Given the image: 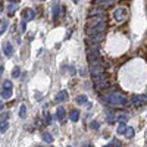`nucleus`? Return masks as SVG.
<instances>
[{
    "label": "nucleus",
    "instance_id": "obj_1",
    "mask_svg": "<svg viewBox=\"0 0 147 147\" xmlns=\"http://www.w3.org/2000/svg\"><path fill=\"white\" fill-rule=\"evenodd\" d=\"M107 103L110 106H125L127 105V99L121 93H112L107 96Z\"/></svg>",
    "mask_w": 147,
    "mask_h": 147
},
{
    "label": "nucleus",
    "instance_id": "obj_2",
    "mask_svg": "<svg viewBox=\"0 0 147 147\" xmlns=\"http://www.w3.org/2000/svg\"><path fill=\"white\" fill-rule=\"evenodd\" d=\"M103 71H105V68H103V65L100 63V62H96V63H91V68H90V74L96 78V77H99V75H102L103 74Z\"/></svg>",
    "mask_w": 147,
    "mask_h": 147
},
{
    "label": "nucleus",
    "instance_id": "obj_3",
    "mask_svg": "<svg viewBox=\"0 0 147 147\" xmlns=\"http://www.w3.org/2000/svg\"><path fill=\"white\" fill-rule=\"evenodd\" d=\"M35 16V12H34V9H25L22 12V18H24V21H31L32 18Z\"/></svg>",
    "mask_w": 147,
    "mask_h": 147
},
{
    "label": "nucleus",
    "instance_id": "obj_4",
    "mask_svg": "<svg viewBox=\"0 0 147 147\" xmlns=\"http://www.w3.org/2000/svg\"><path fill=\"white\" fill-rule=\"evenodd\" d=\"M113 16H115V18H116L118 21H122V19H125V16H127V10H125L124 7H119V9H116V10H115Z\"/></svg>",
    "mask_w": 147,
    "mask_h": 147
},
{
    "label": "nucleus",
    "instance_id": "obj_5",
    "mask_svg": "<svg viewBox=\"0 0 147 147\" xmlns=\"http://www.w3.org/2000/svg\"><path fill=\"white\" fill-rule=\"evenodd\" d=\"M147 102V96H134L132 97V103L136 106H140V105H146Z\"/></svg>",
    "mask_w": 147,
    "mask_h": 147
},
{
    "label": "nucleus",
    "instance_id": "obj_6",
    "mask_svg": "<svg viewBox=\"0 0 147 147\" xmlns=\"http://www.w3.org/2000/svg\"><path fill=\"white\" fill-rule=\"evenodd\" d=\"M3 53L6 56H12V53H13V47H12V44L9 41L3 43Z\"/></svg>",
    "mask_w": 147,
    "mask_h": 147
},
{
    "label": "nucleus",
    "instance_id": "obj_7",
    "mask_svg": "<svg viewBox=\"0 0 147 147\" xmlns=\"http://www.w3.org/2000/svg\"><path fill=\"white\" fill-rule=\"evenodd\" d=\"M69 119L72 122H78L80 121V110L78 109H72L69 112Z\"/></svg>",
    "mask_w": 147,
    "mask_h": 147
},
{
    "label": "nucleus",
    "instance_id": "obj_8",
    "mask_svg": "<svg viewBox=\"0 0 147 147\" xmlns=\"http://www.w3.org/2000/svg\"><path fill=\"white\" fill-rule=\"evenodd\" d=\"M68 99H69V96H68L66 91H60V93L56 96V102H57V103H60V102H66Z\"/></svg>",
    "mask_w": 147,
    "mask_h": 147
},
{
    "label": "nucleus",
    "instance_id": "obj_9",
    "mask_svg": "<svg viewBox=\"0 0 147 147\" xmlns=\"http://www.w3.org/2000/svg\"><path fill=\"white\" fill-rule=\"evenodd\" d=\"M56 115H57V119H59V121H63V119H65V115H66L65 109H63L62 106H59V107L56 109Z\"/></svg>",
    "mask_w": 147,
    "mask_h": 147
},
{
    "label": "nucleus",
    "instance_id": "obj_10",
    "mask_svg": "<svg viewBox=\"0 0 147 147\" xmlns=\"http://www.w3.org/2000/svg\"><path fill=\"white\" fill-rule=\"evenodd\" d=\"M125 131H127V125H125V122H119V127H118L116 132L119 134V136H124Z\"/></svg>",
    "mask_w": 147,
    "mask_h": 147
},
{
    "label": "nucleus",
    "instance_id": "obj_11",
    "mask_svg": "<svg viewBox=\"0 0 147 147\" xmlns=\"http://www.w3.org/2000/svg\"><path fill=\"white\" fill-rule=\"evenodd\" d=\"M134 134H136V131L132 129V127H127V131H125L124 136H125L127 138H132V137H134Z\"/></svg>",
    "mask_w": 147,
    "mask_h": 147
},
{
    "label": "nucleus",
    "instance_id": "obj_12",
    "mask_svg": "<svg viewBox=\"0 0 147 147\" xmlns=\"http://www.w3.org/2000/svg\"><path fill=\"white\" fill-rule=\"evenodd\" d=\"M15 12H16V5H9L7 6V15L9 16H13Z\"/></svg>",
    "mask_w": 147,
    "mask_h": 147
},
{
    "label": "nucleus",
    "instance_id": "obj_13",
    "mask_svg": "<svg viewBox=\"0 0 147 147\" xmlns=\"http://www.w3.org/2000/svg\"><path fill=\"white\" fill-rule=\"evenodd\" d=\"M2 97H3L5 100L10 99V97H12V90H6V88H3V91H2Z\"/></svg>",
    "mask_w": 147,
    "mask_h": 147
},
{
    "label": "nucleus",
    "instance_id": "obj_14",
    "mask_svg": "<svg viewBox=\"0 0 147 147\" xmlns=\"http://www.w3.org/2000/svg\"><path fill=\"white\" fill-rule=\"evenodd\" d=\"M43 140L47 141V143H52L53 141V136L50 132H43Z\"/></svg>",
    "mask_w": 147,
    "mask_h": 147
},
{
    "label": "nucleus",
    "instance_id": "obj_15",
    "mask_svg": "<svg viewBox=\"0 0 147 147\" xmlns=\"http://www.w3.org/2000/svg\"><path fill=\"white\" fill-rule=\"evenodd\" d=\"M85 102H87V96L85 94H81V96L77 97V103L78 105H85Z\"/></svg>",
    "mask_w": 147,
    "mask_h": 147
},
{
    "label": "nucleus",
    "instance_id": "obj_16",
    "mask_svg": "<svg viewBox=\"0 0 147 147\" xmlns=\"http://www.w3.org/2000/svg\"><path fill=\"white\" fill-rule=\"evenodd\" d=\"M9 128V122L7 121H3L2 124H0V132H6Z\"/></svg>",
    "mask_w": 147,
    "mask_h": 147
},
{
    "label": "nucleus",
    "instance_id": "obj_17",
    "mask_svg": "<svg viewBox=\"0 0 147 147\" xmlns=\"http://www.w3.org/2000/svg\"><path fill=\"white\" fill-rule=\"evenodd\" d=\"M21 75V69H19V66H15V69L12 71V77L13 78H18Z\"/></svg>",
    "mask_w": 147,
    "mask_h": 147
},
{
    "label": "nucleus",
    "instance_id": "obj_18",
    "mask_svg": "<svg viewBox=\"0 0 147 147\" xmlns=\"http://www.w3.org/2000/svg\"><path fill=\"white\" fill-rule=\"evenodd\" d=\"M25 113H27V106L22 105L21 109H19V116H21V118H25Z\"/></svg>",
    "mask_w": 147,
    "mask_h": 147
},
{
    "label": "nucleus",
    "instance_id": "obj_19",
    "mask_svg": "<svg viewBox=\"0 0 147 147\" xmlns=\"http://www.w3.org/2000/svg\"><path fill=\"white\" fill-rule=\"evenodd\" d=\"M59 10H60L59 5H55V7H53V16H55V19H57V16H59Z\"/></svg>",
    "mask_w": 147,
    "mask_h": 147
},
{
    "label": "nucleus",
    "instance_id": "obj_20",
    "mask_svg": "<svg viewBox=\"0 0 147 147\" xmlns=\"http://www.w3.org/2000/svg\"><path fill=\"white\" fill-rule=\"evenodd\" d=\"M3 88L12 90V82H10V81H5V82H3Z\"/></svg>",
    "mask_w": 147,
    "mask_h": 147
},
{
    "label": "nucleus",
    "instance_id": "obj_21",
    "mask_svg": "<svg viewBox=\"0 0 147 147\" xmlns=\"http://www.w3.org/2000/svg\"><path fill=\"white\" fill-rule=\"evenodd\" d=\"M107 122H109V124H113V122H115V116H113L112 113L107 115Z\"/></svg>",
    "mask_w": 147,
    "mask_h": 147
},
{
    "label": "nucleus",
    "instance_id": "obj_22",
    "mask_svg": "<svg viewBox=\"0 0 147 147\" xmlns=\"http://www.w3.org/2000/svg\"><path fill=\"white\" fill-rule=\"evenodd\" d=\"M90 13H91V15H102L103 10H102V9H97V10H91Z\"/></svg>",
    "mask_w": 147,
    "mask_h": 147
},
{
    "label": "nucleus",
    "instance_id": "obj_23",
    "mask_svg": "<svg viewBox=\"0 0 147 147\" xmlns=\"http://www.w3.org/2000/svg\"><path fill=\"white\" fill-rule=\"evenodd\" d=\"M6 28H7V21H5V22H3V25L0 27V32H5Z\"/></svg>",
    "mask_w": 147,
    "mask_h": 147
},
{
    "label": "nucleus",
    "instance_id": "obj_24",
    "mask_svg": "<svg viewBox=\"0 0 147 147\" xmlns=\"http://www.w3.org/2000/svg\"><path fill=\"white\" fill-rule=\"evenodd\" d=\"M91 128L93 129H99L100 128V124H99V122H91Z\"/></svg>",
    "mask_w": 147,
    "mask_h": 147
},
{
    "label": "nucleus",
    "instance_id": "obj_25",
    "mask_svg": "<svg viewBox=\"0 0 147 147\" xmlns=\"http://www.w3.org/2000/svg\"><path fill=\"white\" fill-rule=\"evenodd\" d=\"M46 124H47V125H50V124H52V116L49 115V113L46 115Z\"/></svg>",
    "mask_w": 147,
    "mask_h": 147
},
{
    "label": "nucleus",
    "instance_id": "obj_26",
    "mask_svg": "<svg viewBox=\"0 0 147 147\" xmlns=\"http://www.w3.org/2000/svg\"><path fill=\"white\" fill-rule=\"evenodd\" d=\"M110 146H112V147H121V144H119L118 140H113L112 143H110Z\"/></svg>",
    "mask_w": 147,
    "mask_h": 147
},
{
    "label": "nucleus",
    "instance_id": "obj_27",
    "mask_svg": "<svg viewBox=\"0 0 147 147\" xmlns=\"http://www.w3.org/2000/svg\"><path fill=\"white\" fill-rule=\"evenodd\" d=\"M127 119H128V116H127V115H122V116H119V122H127Z\"/></svg>",
    "mask_w": 147,
    "mask_h": 147
},
{
    "label": "nucleus",
    "instance_id": "obj_28",
    "mask_svg": "<svg viewBox=\"0 0 147 147\" xmlns=\"http://www.w3.org/2000/svg\"><path fill=\"white\" fill-rule=\"evenodd\" d=\"M3 69H5L3 66H0V75H2V74H3Z\"/></svg>",
    "mask_w": 147,
    "mask_h": 147
},
{
    "label": "nucleus",
    "instance_id": "obj_29",
    "mask_svg": "<svg viewBox=\"0 0 147 147\" xmlns=\"http://www.w3.org/2000/svg\"><path fill=\"white\" fill-rule=\"evenodd\" d=\"M2 109H3V103H2V102H0V110H2Z\"/></svg>",
    "mask_w": 147,
    "mask_h": 147
},
{
    "label": "nucleus",
    "instance_id": "obj_30",
    "mask_svg": "<svg viewBox=\"0 0 147 147\" xmlns=\"http://www.w3.org/2000/svg\"><path fill=\"white\" fill-rule=\"evenodd\" d=\"M72 2H74V3H78V0H72Z\"/></svg>",
    "mask_w": 147,
    "mask_h": 147
},
{
    "label": "nucleus",
    "instance_id": "obj_31",
    "mask_svg": "<svg viewBox=\"0 0 147 147\" xmlns=\"http://www.w3.org/2000/svg\"><path fill=\"white\" fill-rule=\"evenodd\" d=\"M9 2H16V0H9Z\"/></svg>",
    "mask_w": 147,
    "mask_h": 147
},
{
    "label": "nucleus",
    "instance_id": "obj_32",
    "mask_svg": "<svg viewBox=\"0 0 147 147\" xmlns=\"http://www.w3.org/2000/svg\"><path fill=\"white\" fill-rule=\"evenodd\" d=\"M0 96H2V93H0Z\"/></svg>",
    "mask_w": 147,
    "mask_h": 147
},
{
    "label": "nucleus",
    "instance_id": "obj_33",
    "mask_svg": "<svg viewBox=\"0 0 147 147\" xmlns=\"http://www.w3.org/2000/svg\"><path fill=\"white\" fill-rule=\"evenodd\" d=\"M68 147H71V146H68Z\"/></svg>",
    "mask_w": 147,
    "mask_h": 147
}]
</instances>
